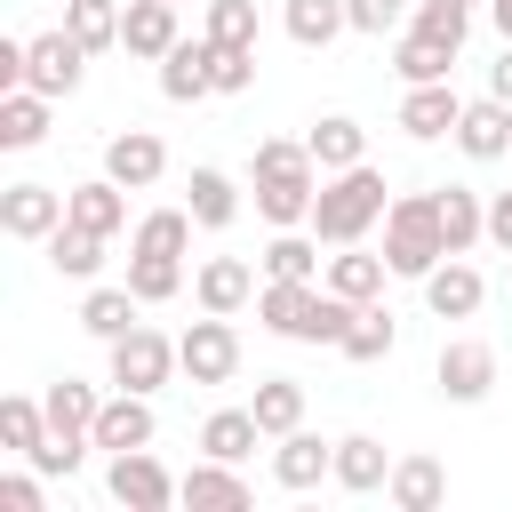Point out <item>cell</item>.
<instances>
[{
    "label": "cell",
    "mask_w": 512,
    "mask_h": 512,
    "mask_svg": "<svg viewBox=\"0 0 512 512\" xmlns=\"http://www.w3.org/2000/svg\"><path fill=\"white\" fill-rule=\"evenodd\" d=\"M392 72H400L408 88H416V80H448V72H456V40H440V32H424V24H400Z\"/></svg>",
    "instance_id": "obj_20"
},
{
    "label": "cell",
    "mask_w": 512,
    "mask_h": 512,
    "mask_svg": "<svg viewBox=\"0 0 512 512\" xmlns=\"http://www.w3.org/2000/svg\"><path fill=\"white\" fill-rule=\"evenodd\" d=\"M480 296H488V280H480L464 256H440V264L424 272V304H432V320H472Z\"/></svg>",
    "instance_id": "obj_17"
},
{
    "label": "cell",
    "mask_w": 512,
    "mask_h": 512,
    "mask_svg": "<svg viewBox=\"0 0 512 512\" xmlns=\"http://www.w3.org/2000/svg\"><path fill=\"white\" fill-rule=\"evenodd\" d=\"M344 8H352V32L384 40V32H400V24H408V8H416V0H344Z\"/></svg>",
    "instance_id": "obj_44"
},
{
    "label": "cell",
    "mask_w": 512,
    "mask_h": 512,
    "mask_svg": "<svg viewBox=\"0 0 512 512\" xmlns=\"http://www.w3.org/2000/svg\"><path fill=\"white\" fill-rule=\"evenodd\" d=\"M40 248H48L56 280H96V272H104V232H88V224H72V216H64Z\"/></svg>",
    "instance_id": "obj_26"
},
{
    "label": "cell",
    "mask_w": 512,
    "mask_h": 512,
    "mask_svg": "<svg viewBox=\"0 0 512 512\" xmlns=\"http://www.w3.org/2000/svg\"><path fill=\"white\" fill-rule=\"evenodd\" d=\"M64 32H72L88 56L120 48V0H64Z\"/></svg>",
    "instance_id": "obj_38"
},
{
    "label": "cell",
    "mask_w": 512,
    "mask_h": 512,
    "mask_svg": "<svg viewBox=\"0 0 512 512\" xmlns=\"http://www.w3.org/2000/svg\"><path fill=\"white\" fill-rule=\"evenodd\" d=\"M128 288H136L144 304H168V296L184 288V256H128Z\"/></svg>",
    "instance_id": "obj_40"
},
{
    "label": "cell",
    "mask_w": 512,
    "mask_h": 512,
    "mask_svg": "<svg viewBox=\"0 0 512 512\" xmlns=\"http://www.w3.org/2000/svg\"><path fill=\"white\" fill-rule=\"evenodd\" d=\"M208 40L216 48H256V0H208Z\"/></svg>",
    "instance_id": "obj_41"
},
{
    "label": "cell",
    "mask_w": 512,
    "mask_h": 512,
    "mask_svg": "<svg viewBox=\"0 0 512 512\" xmlns=\"http://www.w3.org/2000/svg\"><path fill=\"white\" fill-rule=\"evenodd\" d=\"M64 224V192L56 184H8L0 192V232L8 240H48Z\"/></svg>",
    "instance_id": "obj_12"
},
{
    "label": "cell",
    "mask_w": 512,
    "mask_h": 512,
    "mask_svg": "<svg viewBox=\"0 0 512 512\" xmlns=\"http://www.w3.org/2000/svg\"><path fill=\"white\" fill-rule=\"evenodd\" d=\"M280 24H288L296 48H328L336 32H352V8H344V0H288Z\"/></svg>",
    "instance_id": "obj_35"
},
{
    "label": "cell",
    "mask_w": 512,
    "mask_h": 512,
    "mask_svg": "<svg viewBox=\"0 0 512 512\" xmlns=\"http://www.w3.org/2000/svg\"><path fill=\"white\" fill-rule=\"evenodd\" d=\"M248 408H256L264 440H280V432H296V424H304V384H296V376H264Z\"/></svg>",
    "instance_id": "obj_37"
},
{
    "label": "cell",
    "mask_w": 512,
    "mask_h": 512,
    "mask_svg": "<svg viewBox=\"0 0 512 512\" xmlns=\"http://www.w3.org/2000/svg\"><path fill=\"white\" fill-rule=\"evenodd\" d=\"M160 96H168V104L216 96V80H208V32H200V40H176V48L160 56Z\"/></svg>",
    "instance_id": "obj_21"
},
{
    "label": "cell",
    "mask_w": 512,
    "mask_h": 512,
    "mask_svg": "<svg viewBox=\"0 0 512 512\" xmlns=\"http://www.w3.org/2000/svg\"><path fill=\"white\" fill-rule=\"evenodd\" d=\"M0 440H8V456H24V464H32V448L48 440V400L8 392V400H0Z\"/></svg>",
    "instance_id": "obj_39"
},
{
    "label": "cell",
    "mask_w": 512,
    "mask_h": 512,
    "mask_svg": "<svg viewBox=\"0 0 512 512\" xmlns=\"http://www.w3.org/2000/svg\"><path fill=\"white\" fill-rule=\"evenodd\" d=\"M384 208H392V192H384V168H336V176H320V200H312V232H320V248H352V240H368V224H384Z\"/></svg>",
    "instance_id": "obj_2"
},
{
    "label": "cell",
    "mask_w": 512,
    "mask_h": 512,
    "mask_svg": "<svg viewBox=\"0 0 512 512\" xmlns=\"http://www.w3.org/2000/svg\"><path fill=\"white\" fill-rule=\"evenodd\" d=\"M384 480H392V448L376 432H344L336 440V488L344 496H376Z\"/></svg>",
    "instance_id": "obj_19"
},
{
    "label": "cell",
    "mask_w": 512,
    "mask_h": 512,
    "mask_svg": "<svg viewBox=\"0 0 512 512\" xmlns=\"http://www.w3.org/2000/svg\"><path fill=\"white\" fill-rule=\"evenodd\" d=\"M272 480L280 488H320V480H336V440H320V432H280V448H272Z\"/></svg>",
    "instance_id": "obj_11"
},
{
    "label": "cell",
    "mask_w": 512,
    "mask_h": 512,
    "mask_svg": "<svg viewBox=\"0 0 512 512\" xmlns=\"http://www.w3.org/2000/svg\"><path fill=\"white\" fill-rule=\"evenodd\" d=\"M104 176L128 184V192H152V184L168 176V144H160L152 128H120V136L104 144Z\"/></svg>",
    "instance_id": "obj_9"
},
{
    "label": "cell",
    "mask_w": 512,
    "mask_h": 512,
    "mask_svg": "<svg viewBox=\"0 0 512 512\" xmlns=\"http://www.w3.org/2000/svg\"><path fill=\"white\" fill-rule=\"evenodd\" d=\"M192 296H200V312H240V304H256V264L248 256H208L200 272H192Z\"/></svg>",
    "instance_id": "obj_16"
},
{
    "label": "cell",
    "mask_w": 512,
    "mask_h": 512,
    "mask_svg": "<svg viewBox=\"0 0 512 512\" xmlns=\"http://www.w3.org/2000/svg\"><path fill=\"white\" fill-rule=\"evenodd\" d=\"M152 432H160V416H152V392H112L104 408H96V448L104 456H120V448H152Z\"/></svg>",
    "instance_id": "obj_10"
},
{
    "label": "cell",
    "mask_w": 512,
    "mask_h": 512,
    "mask_svg": "<svg viewBox=\"0 0 512 512\" xmlns=\"http://www.w3.org/2000/svg\"><path fill=\"white\" fill-rule=\"evenodd\" d=\"M184 504H192V512H248V504H256V488L240 480V464L200 456V464L184 472Z\"/></svg>",
    "instance_id": "obj_18"
},
{
    "label": "cell",
    "mask_w": 512,
    "mask_h": 512,
    "mask_svg": "<svg viewBox=\"0 0 512 512\" xmlns=\"http://www.w3.org/2000/svg\"><path fill=\"white\" fill-rule=\"evenodd\" d=\"M488 24H496V32L512 40V0H488Z\"/></svg>",
    "instance_id": "obj_48"
},
{
    "label": "cell",
    "mask_w": 512,
    "mask_h": 512,
    "mask_svg": "<svg viewBox=\"0 0 512 512\" xmlns=\"http://www.w3.org/2000/svg\"><path fill=\"white\" fill-rule=\"evenodd\" d=\"M432 200H440V232H448V256H464L472 240H488V200H480L472 184H440Z\"/></svg>",
    "instance_id": "obj_31"
},
{
    "label": "cell",
    "mask_w": 512,
    "mask_h": 512,
    "mask_svg": "<svg viewBox=\"0 0 512 512\" xmlns=\"http://www.w3.org/2000/svg\"><path fill=\"white\" fill-rule=\"evenodd\" d=\"M136 312H144V296H136L128 280H120V288H88V296H80V328H88L96 344H120L128 328H144Z\"/></svg>",
    "instance_id": "obj_24"
},
{
    "label": "cell",
    "mask_w": 512,
    "mask_h": 512,
    "mask_svg": "<svg viewBox=\"0 0 512 512\" xmlns=\"http://www.w3.org/2000/svg\"><path fill=\"white\" fill-rule=\"evenodd\" d=\"M456 152H464V160H504V152H512V104H504V96H464Z\"/></svg>",
    "instance_id": "obj_14"
},
{
    "label": "cell",
    "mask_w": 512,
    "mask_h": 512,
    "mask_svg": "<svg viewBox=\"0 0 512 512\" xmlns=\"http://www.w3.org/2000/svg\"><path fill=\"white\" fill-rule=\"evenodd\" d=\"M432 384H440L456 408L488 400V392H496V344H480V336H448L440 360H432Z\"/></svg>",
    "instance_id": "obj_7"
},
{
    "label": "cell",
    "mask_w": 512,
    "mask_h": 512,
    "mask_svg": "<svg viewBox=\"0 0 512 512\" xmlns=\"http://www.w3.org/2000/svg\"><path fill=\"white\" fill-rule=\"evenodd\" d=\"M184 208H192V224H200V232H224V224L240 216V184H232L224 168H192V184H184Z\"/></svg>",
    "instance_id": "obj_30"
},
{
    "label": "cell",
    "mask_w": 512,
    "mask_h": 512,
    "mask_svg": "<svg viewBox=\"0 0 512 512\" xmlns=\"http://www.w3.org/2000/svg\"><path fill=\"white\" fill-rule=\"evenodd\" d=\"M384 272H392V264H384V256H368V248L352 240V248H336V256H328V272H320V280H328L336 296L368 304V296H384Z\"/></svg>",
    "instance_id": "obj_33"
},
{
    "label": "cell",
    "mask_w": 512,
    "mask_h": 512,
    "mask_svg": "<svg viewBox=\"0 0 512 512\" xmlns=\"http://www.w3.org/2000/svg\"><path fill=\"white\" fill-rule=\"evenodd\" d=\"M304 144H312V160H320V176H336V168H360V160H368V128H360L352 112H320Z\"/></svg>",
    "instance_id": "obj_22"
},
{
    "label": "cell",
    "mask_w": 512,
    "mask_h": 512,
    "mask_svg": "<svg viewBox=\"0 0 512 512\" xmlns=\"http://www.w3.org/2000/svg\"><path fill=\"white\" fill-rule=\"evenodd\" d=\"M176 8H184V0H176Z\"/></svg>",
    "instance_id": "obj_49"
},
{
    "label": "cell",
    "mask_w": 512,
    "mask_h": 512,
    "mask_svg": "<svg viewBox=\"0 0 512 512\" xmlns=\"http://www.w3.org/2000/svg\"><path fill=\"white\" fill-rule=\"evenodd\" d=\"M472 8H480V0H416V8H408V24H424V32H440V40H456V48H464Z\"/></svg>",
    "instance_id": "obj_42"
},
{
    "label": "cell",
    "mask_w": 512,
    "mask_h": 512,
    "mask_svg": "<svg viewBox=\"0 0 512 512\" xmlns=\"http://www.w3.org/2000/svg\"><path fill=\"white\" fill-rule=\"evenodd\" d=\"M384 496H392L400 512H432V504L448 496V472H440V456H392V480H384Z\"/></svg>",
    "instance_id": "obj_28"
},
{
    "label": "cell",
    "mask_w": 512,
    "mask_h": 512,
    "mask_svg": "<svg viewBox=\"0 0 512 512\" xmlns=\"http://www.w3.org/2000/svg\"><path fill=\"white\" fill-rule=\"evenodd\" d=\"M488 96H504V104H512V40H504V56L488 64Z\"/></svg>",
    "instance_id": "obj_47"
},
{
    "label": "cell",
    "mask_w": 512,
    "mask_h": 512,
    "mask_svg": "<svg viewBox=\"0 0 512 512\" xmlns=\"http://www.w3.org/2000/svg\"><path fill=\"white\" fill-rule=\"evenodd\" d=\"M40 480H48V472H40ZM40 480H32V472H0V504H8V512H40Z\"/></svg>",
    "instance_id": "obj_45"
},
{
    "label": "cell",
    "mask_w": 512,
    "mask_h": 512,
    "mask_svg": "<svg viewBox=\"0 0 512 512\" xmlns=\"http://www.w3.org/2000/svg\"><path fill=\"white\" fill-rule=\"evenodd\" d=\"M176 368H184V352H176V336H160V328H128V336L112 344V392H160Z\"/></svg>",
    "instance_id": "obj_5"
},
{
    "label": "cell",
    "mask_w": 512,
    "mask_h": 512,
    "mask_svg": "<svg viewBox=\"0 0 512 512\" xmlns=\"http://www.w3.org/2000/svg\"><path fill=\"white\" fill-rule=\"evenodd\" d=\"M64 216L112 240V232L128 224V184H112V176H88V184H72V192H64Z\"/></svg>",
    "instance_id": "obj_23"
},
{
    "label": "cell",
    "mask_w": 512,
    "mask_h": 512,
    "mask_svg": "<svg viewBox=\"0 0 512 512\" xmlns=\"http://www.w3.org/2000/svg\"><path fill=\"white\" fill-rule=\"evenodd\" d=\"M128 256H192V208H144L128 232Z\"/></svg>",
    "instance_id": "obj_32"
},
{
    "label": "cell",
    "mask_w": 512,
    "mask_h": 512,
    "mask_svg": "<svg viewBox=\"0 0 512 512\" xmlns=\"http://www.w3.org/2000/svg\"><path fill=\"white\" fill-rule=\"evenodd\" d=\"M392 344H400V320H392V304H384V296L352 304V328H344V344H336V352L368 368V360H392Z\"/></svg>",
    "instance_id": "obj_25"
},
{
    "label": "cell",
    "mask_w": 512,
    "mask_h": 512,
    "mask_svg": "<svg viewBox=\"0 0 512 512\" xmlns=\"http://www.w3.org/2000/svg\"><path fill=\"white\" fill-rule=\"evenodd\" d=\"M256 440H264V424H256V408H216V416L200 424V456H224V464H240V456H256Z\"/></svg>",
    "instance_id": "obj_34"
},
{
    "label": "cell",
    "mask_w": 512,
    "mask_h": 512,
    "mask_svg": "<svg viewBox=\"0 0 512 512\" xmlns=\"http://www.w3.org/2000/svg\"><path fill=\"white\" fill-rule=\"evenodd\" d=\"M440 256H448L440 200H432V192H400V200L384 208V264H392L400 280H424Z\"/></svg>",
    "instance_id": "obj_3"
},
{
    "label": "cell",
    "mask_w": 512,
    "mask_h": 512,
    "mask_svg": "<svg viewBox=\"0 0 512 512\" xmlns=\"http://www.w3.org/2000/svg\"><path fill=\"white\" fill-rule=\"evenodd\" d=\"M48 104L56 96H40V88H8L0 96V152H32L48 136Z\"/></svg>",
    "instance_id": "obj_29"
},
{
    "label": "cell",
    "mask_w": 512,
    "mask_h": 512,
    "mask_svg": "<svg viewBox=\"0 0 512 512\" xmlns=\"http://www.w3.org/2000/svg\"><path fill=\"white\" fill-rule=\"evenodd\" d=\"M176 40H184V32H176V0H128V8H120V48H128L136 64H160Z\"/></svg>",
    "instance_id": "obj_13"
},
{
    "label": "cell",
    "mask_w": 512,
    "mask_h": 512,
    "mask_svg": "<svg viewBox=\"0 0 512 512\" xmlns=\"http://www.w3.org/2000/svg\"><path fill=\"white\" fill-rule=\"evenodd\" d=\"M456 120H464V96H456L448 80H416V88L400 96V128H408L416 144H432V136H456Z\"/></svg>",
    "instance_id": "obj_15"
},
{
    "label": "cell",
    "mask_w": 512,
    "mask_h": 512,
    "mask_svg": "<svg viewBox=\"0 0 512 512\" xmlns=\"http://www.w3.org/2000/svg\"><path fill=\"white\" fill-rule=\"evenodd\" d=\"M80 72H88V48H80L64 24L24 40V88H40V96H72V88H80Z\"/></svg>",
    "instance_id": "obj_8"
},
{
    "label": "cell",
    "mask_w": 512,
    "mask_h": 512,
    "mask_svg": "<svg viewBox=\"0 0 512 512\" xmlns=\"http://www.w3.org/2000/svg\"><path fill=\"white\" fill-rule=\"evenodd\" d=\"M208 80H216V96L256 88V48H216V40H208Z\"/></svg>",
    "instance_id": "obj_43"
},
{
    "label": "cell",
    "mask_w": 512,
    "mask_h": 512,
    "mask_svg": "<svg viewBox=\"0 0 512 512\" xmlns=\"http://www.w3.org/2000/svg\"><path fill=\"white\" fill-rule=\"evenodd\" d=\"M488 240L512 256V192H488Z\"/></svg>",
    "instance_id": "obj_46"
},
{
    "label": "cell",
    "mask_w": 512,
    "mask_h": 512,
    "mask_svg": "<svg viewBox=\"0 0 512 512\" xmlns=\"http://www.w3.org/2000/svg\"><path fill=\"white\" fill-rule=\"evenodd\" d=\"M248 184H256V216H264L272 232H288V224H312L320 160H312V144H296V136H264V144L248 152Z\"/></svg>",
    "instance_id": "obj_1"
},
{
    "label": "cell",
    "mask_w": 512,
    "mask_h": 512,
    "mask_svg": "<svg viewBox=\"0 0 512 512\" xmlns=\"http://www.w3.org/2000/svg\"><path fill=\"white\" fill-rule=\"evenodd\" d=\"M104 488H112V504H128V512H168V504H184V480H176L152 448H120L112 472H104Z\"/></svg>",
    "instance_id": "obj_4"
},
{
    "label": "cell",
    "mask_w": 512,
    "mask_h": 512,
    "mask_svg": "<svg viewBox=\"0 0 512 512\" xmlns=\"http://www.w3.org/2000/svg\"><path fill=\"white\" fill-rule=\"evenodd\" d=\"M264 280H320V232H272L264 240Z\"/></svg>",
    "instance_id": "obj_36"
},
{
    "label": "cell",
    "mask_w": 512,
    "mask_h": 512,
    "mask_svg": "<svg viewBox=\"0 0 512 512\" xmlns=\"http://www.w3.org/2000/svg\"><path fill=\"white\" fill-rule=\"evenodd\" d=\"M176 352H184V376H192V384H232V376H240V336H232L224 312H200V320L176 336Z\"/></svg>",
    "instance_id": "obj_6"
},
{
    "label": "cell",
    "mask_w": 512,
    "mask_h": 512,
    "mask_svg": "<svg viewBox=\"0 0 512 512\" xmlns=\"http://www.w3.org/2000/svg\"><path fill=\"white\" fill-rule=\"evenodd\" d=\"M40 400H48V432H64V440H88V432H96V408H104V392H96V384L56 376Z\"/></svg>",
    "instance_id": "obj_27"
}]
</instances>
